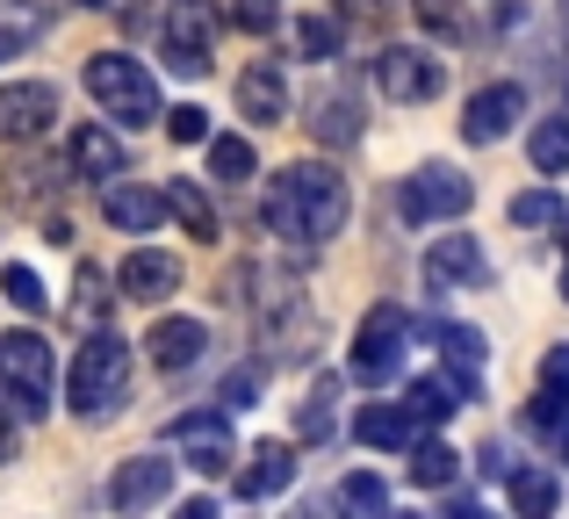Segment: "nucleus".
I'll list each match as a JSON object with an SVG mask.
<instances>
[{
    "label": "nucleus",
    "instance_id": "50",
    "mask_svg": "<svg viewBox=\"0 0 569 519\" xmlns=\"http://www.w3.org/2000/svg\"><path fill=\"white\" fill-rule=\"evenodd\" d=\"M562 296H569V275H562Z\"/></svg>",
    "mask_w": 569,
    "mask_h": 519
},
{
    "label": "nucleus",
    "instance_id": "24",
    "mask_svg": "<svg viewBox=\"0 0 569 519\" xmlns=\"http://www.w3.org/2000/svg\"><path fill=\"white\" fill-rule=\"evenodd\" d=\"M455 477H461V455L447 448V440H411V483H426V491H447Z\"/></svg>",
    "mask_w": 569,
    "mask_h": 519
},
{
    "label": "nucleus",
    "instance_id": "20",
    "mask_svg": "<svg viewBox=\"0 0 569 519\" xmlns=\"http://www.w3.org/2000/svg\"><path fill=\"white\" fill-rule=\"evenodd\" d=\"M101 210H109L116 231H159V217H167V202H159V188H130V181H109L101 188Z\"/></svg>",
    "mask_w": 569,
    "mask_h": 519
},
{
    "label": "nucleus",
    "instance_id": "30",
    "mask_svg": "<svg viewBox=\"0 0 569 519\" xmlns=\"http://www.w3.org/2000/svg\"><path fill=\"white\" fill-rule=\"evenodd\" d=\"M527 152H533V173H569V116H548Z\"/></svg>",
    "mask_w": 569,
    "mask_h": 519
},
{
    "label": "nucleus",
    "instance_id": "3",
    "mask_svg": "<svg viewBox=\"0 0 569 519\" xmlns=\"http://www.w3.org/2000/svg\"><path fill=\"white\" fill-rule=\"evenodd\" d=\"M66 397H72V411H80V419H109V411H123V397H130V347L109 332V325H94V332H87V347L72 353Z\"/></svg>",
    "mask_w": 569,
    "mask_h": 519
},
{
    "label": "nucleus",
    "instance_id": "43",
    "mask_svg": "<svg viewBox=\"0 0 569 519\" xmlns=\"http://www.w3.org/2000/svg\"><path fill=\"white\" fill-rule=\"evenodd\" d=\"M173 519H217V506H209V498H188V506L173 512Z\"/></svg>",
    "mask_w": 569,
    "mask_h": 519
},
{
    "label": "nucleus",
    "instance_id": "15",
    "mask_svg": "<svg viewBox=\"0 0 569 519\" xmlns=\"http://www.w3.org/2000/svg\"><path fill=\"white\" fill-rule=\"evenodd\" d=\"M116 289L138 296V303H167V296H181V260L159 253V246H138V253L116 267Z\"/></svg>",
    "mask_w": 569,
    "mask_h": 519
},
{
    "label": "nucleus",
    "instance_id": "4",
    "mask_svg": "<svg viewBox=\"0 0 569 519\" xmlns=\"http://www.w3.org/2000/svg\"><path fill=\"white\" fill-rule=\"evenodd\" d=\"M159 58L173 80H202L217 58V8L209 0H167L159 8Z\"/></svg>",
    "mask_w": 569,
    "mask_h": 519
},
{
    "label": "nucleus",
    "instance_id": "23",
    "mask_svg": "<svg viewBox=\"0 0 569 519\" xmlns=\"http://www.w3.org/2000/svg\"><path fill=\"white\" fill-rule=\"evenodd\" d=\"M159 202H167V217H181L194 239H217V210H209V196L194 181H167V188H159Z\"/></svg>",
    "mask_w": 569,
    "mask_h": 519
},
{
    "label": "nucleus",
    "instance_id": "28",
    "mask_svg": "<svg viewBox=\"0 0 569 519\" xmlns=\"http://www.w3.org/2000/svg\"><path fill=\"white\" fill-rule=\"evenodd\" d=\"M332 405H339V376H325L296 411V440H332Z\"/></svg>",
    "mask_w": 569,
    "mask_h": 519
},
{
    "label": "nucleus",
    "instance_id": "26",
    "mask_svg": "<svg viewBox=\"0 0 569 519\" xmlns=\"http://www.w3.org/2000/svg\"><path fill=\"white\" fill-rule=\"evenodd\" d=\"M202 144H209V173H217L223 188L252 181V144H246V138H231V130H223V138H217V130H209Z\"/></svg>",
    "mask_w": 569,
    "mask_h": 519
},
{
    "label": "nucleus",
    "instance_id": "19",
    "mask_svg": "<svg viewBox=\"0 0 569 519\" xmlns=\"http://www.w3.org/2000/svg\"><path fill=\"white\" fill-rule=\"evenodd\" d=\"M58 188H66V173H58L51 159H22V167H8L0 196H8V210H22V217H43V210L58 202Z\"/></svg>",
    "mask_w": 569,
    "mask_h": 519
},
{
    "label": "nucleus",
    "instance_id": "40",
    "mask_svg": "<svg viewBox=\"0 0 569 519\" xmlns=\"http://www.w3.org/2000/svg\"><path fill=\"white\" fill-rule=\"evenodd\" d=\"M252 397H260V382H252L246 368H238V376L223 382V397H217V405H223V411H252Z\"/></svg>",
    "mask_w": 569,
    "mask_h": 519
},
{
    "label": "nucleus",
    "instance_id": "29",
    "mask_svg": "<svg viewBox=\"0 0 569 519\" xmlns=\"http://www.w3.org/2000/svg\"><path fill=\"white\" fill-rule=\"evenodd\" d=\"M339 512H347V519H382V512H389V491H382V477L353 469V477L339 483Z\"/></svg>",
    "mask_w": 569,
    "mask_h": 519
},
{
    "label": "nucleus",
    "instance_id": "45",
    "mask_svg": "<svg viewBox=\"0 0 569 519\" xmlns=\"http://www.w3.org/2000/svg\"><path fill=\"white\" fill-rule=\"evenodd\" d=\"M556 462H562V469H569V419H562V426H556Z\"/></svg>",
    "mask_w": 569,
    "mask_h": 519
},
{
    "label": "nucleus",
    "instance_id": "38",
    "mask_svg": "<svg viewBox=\"0 0 569 519\" xmlns=\"http://www.w3.org/2000/svg\"><path fill=\"white\" fill-rule=\"evenodd\" d=\"M418 8V22L432 29V37H461V14H455V0H411Z\"/></svg>",
    "mask_w": 569,
    "mask_h": 519
},
{
    "label": "nucleus",
    "instance_id": "13",
    "mask_svg": "<svg viewBox=\"0 0 569 519\" xmlns=\"http://www.w3.org/2000/svg\"><path fill=\"white\" fill-rule=\"evenodd\" d=\"M426 281L432 289H483L490 281V267H483V246L469 239V231H447V239H432L426 246Z\"/></svg>",
    "mask_w": 569,
    "mask_h": 519
},
{
    "label": "nucleus",
    "instance_id": "35",
    "mask_svg": "<svg viewBox=\"0 0 569 519\" xmlns=\"http://www.w3.org/2000/svg\"><path fill=\"white\" fill-rule=\"evenodd\" d=\"M512 224H562V196H548V188L512 196Z\"/></svg>",
    "mask_w": 569,
    "mask_h": 519
},
{
    "label": "nucleus",
    "instance_id": "17",
    "mask_svg": "<svg viewBox=\"0 0 569 519\" xmlns=\"http://www.w3.org/2000/svg\"><path fill=\"white\" fill-rule=\"evenodd\" d=\"M231 483H238V498H246V506L289 491V483H296V448H289V440H260V448H252V462L238 469Z\"/></svg>",
    "mask_w": 569,
    "mask_h": 519
},
{
    "label": "nucleus",
    "instance_id": "5",
    "mask_svg": "<svg viewBox=\"0 0 569 519\" xmlns=\"http://www.w3.org/2000/svg\"><path fill=\"white\" fill-rule=\"evenodd\" d=\"M51 347H43V332H0V390H8V405L22 411V419H43L51 411Z\"/></svg>",
    "mask_w": 569,
    "mask_h": 519
},
{
    "label": "nucleus",
    "instance_id": "18",
    "mask_svg": "<svg viewBox=\"0 0 569 519\" xmlns=\"http://www.w3.org/2000/svg\"><path fill=\"white\" fill-rule=\"evenodd\" d=\"M202 347H209V332L194 318H159L152 332H144V353H152V368H167V376L194 368V361H202Z\"/></svg>",
    "mask_w": 569,
    "mask_h": 519
},
{
    "label": "nucleus",
    "instance_id": "39",
    "mask_svg": "<svg viewBox=\"0 0 569 519\" xmlns=\"http://www.w3.org/2000/svg\"><path fill=\"white\" fill-rule=\"evenodd\" d=\"M476 469H483L490 483H505V477H512L519 462H512V448H505V440H483V455H476Z\"/></svg>",
    "mask_w": 569,
    "mask_h": 519
},
{
    "label": "nucleus",
    "instance_id": "21",
    "mask_svg": "<svg viewBox=\"0 0 569 519\" xmlns=\"http://www.w3.org/2000/svg\"><path fill=\"white\" fill-rule=\"evenodd\" d=\"M66 159H72V173H87V181H116V173H123V144H116L101 123H80V130H72Z\"/></svg>",
    "mask_w": 569,
    "mask_h": 519
},
{
    "label": "nucleus",
    "instance_id": "14",
    "mask_svg": "<svg viewBox=\"0 0 569 519\" xmlns=\"http://www.w3.org/2000/svg\"><path fill=\"white\" fill-rule=\"evenodd\" d=\"M238 116L260 130H274L281 116H289V80H281L274 58H252L246 72H238Z\"/></svg>",
    "mask_w": 569,
    "mask_h": 519
},
{
    "label": "nucleus",
    "instance_id": "49",
    "mask_svg": "<svg viewBox=\"0 0 569 519\" xmlns=\"http://www.w3.org/2000/svg\"><path fill=\"white\" fill-rule=\"evenodd\" d=\"M80 8H109V0H80Z\"/></svg>",
    "mask_w": 569,
    "mask_h": 519
},
{
    "label": "nucleus",
    "instance_id": "51",
    "mask_svg": "<svg viewBox=\"0 0 569 519\" xmlns=\"http://www.w3.org/2000/svg\"><path fill=\"white\" fill-rule=\"evenodd\" d=\"M0 58H8V51H0Z\"/></svg>",
    "mask_w": 569,
    "mask_h": 519
},
{
    "label": "nucleus",
    "instance_id": "10",
    "mask_svg": "<svg viewBox=\"0 0 569 519\" xmlns=\"http://www.w3.org/2000/svg\"><path fill=\"white\" fill-rule=\"evenodd\" d=\"M58 123V87L51 80H8L0 87V144H29Z\"/></svg>",
    "mask_w": 569,
    "mask_h": 519
},
{
    "label": "nucleus",
    "instance_id": "46",
    "mask_svg": "<svg viewBox=\"0 0 569 519\" xmlns=\"http://www.w3.org/2000/svg\"><path fill=\"white\" fill-rule=\"evenodd\" d=\"M0 462H14V433H8V426H0Z\"/></svg>",
    "mask_w": 569,
    "mask_h": 519
},
{
    "label": "nucleus",
    "instance_id": "32",
    "mask_svg": "<svg viewBox=\"0 0 569 519\" xmlns=\"http://www.w3.org/2000/svg\"><path fill=\"white\" fill-rule=\"evenodd\" d=\"M72 318H80L87 332H94V318L109 325V275H101V267H80V303H72Z\"/></svg>",
    "mask_w": 569,
    "mask_h": 519
},
{
    "label": "nucleus",
    "instance_id": "44",
    "mask_svg": "<svg viewBox=\"0 0 569 519\" xmlns=\"http://www.w3.org/2000/svg\"><path fill=\"white\" fill-rule=\"evenodd\" d=\"M447 519H498V512H490V506H455Z\"/></svg>",
    "mask_w": 569,
    "mask_h": 519
},
{
    "label": "nucleus",
    "instance_id": "47",
    "mask_svg": "<svg viewBox=\"0 0 569 519\" xmlns=\"http://www.w3.org/2000/svg\"><path fill=\"white\" fill-rule=\"evenodd\" d=\"M562 253H569V217H562Z\"/></svg>",
    "mask_w": 569,
    "mask_h": 519
},
{
    "label": "nucleus",
    "instance_id": "22",
    "mask_svg": "<svg viewBox=\"0 0 569 519\" xmlns=\"http://www.w3.org/2000/svg\"><path fill=\"white\" fill-rule=\"evenodd\" d=\"M353 433H361V448H411L418 419H411V405H361Z\"/></svg>",
    "mask_w": 569,
    "mask_h": 519
},
{
    "label": "nucleus",
    "instance_id": "16",
    "mask_svg": "<svg viewBox=\"0 0 569 519\" xmlns=\"http://www.w3.org/2000/svg\"><path fill=\"white\" fill-rule=\"evenodd\" d=\"M476 397V368H440V376H418L411 390H403V405H411V419H455L461 405Z\"/></svg>",
    "mask_w": 569,
    "mask_h": 519
},
{
    "label": "nucleus",
    "instance_id": "31",
    "mask_svg": "<svg viewBox=\"0 0 569 519\" xmlns=\"http://www.w3.org/2000/svg\"><path fill=\"white\" fill-rule=\"evenodd\" d=\"M0 289H8V303L22 310V318H43V303H51V289L37 281V267H0Z\"/></svg>",
    "mask_w": 569,
    "mask_h": 519
},
{
    "label": "nucleus",
    "instance_id": "37",
    "mask_svg": "<svg viewBox=\"0 0 569 519\" xmlns=\"http://www.w3.org/2000/svg\"><path fill=\"white\" fill-rule=\"evenodd\" d=\"M231 22L246 37H267V29H281V0H231Z\"/></svg>",
    "mask_w": 569,
    "mask_h": 519
},
{
    "label": "nucleus",
    "instance_id": "9",
    "mask_svg": "<svg viewBox=\"0 0 569 519\" xmlns=\"http://www.w3.org/2000/svg\"><path fill=\"white\" fill-rule=\"evenodd\" d=\"M167 448H181L188 469H202V477H223V469L238 462V440H231V426H223V411H188V419H173Z\"/></svg>",
    "mask_w": 569,
    "mask_h": 519
},
{
    "label": "nucleus",
    "instance_id": "7",
    "mask_svg": "<svg viewBox=\"0 0 569 519\" xmlns=\"http://www.w3.org/2000/svg\"><path fill=\"white\" fill-rule=\"evenodd\" d=\"M469 202H476V188H469V173H455V167H418V173H403V188H397L403 224H447V217H461Z\"/></svg>",
    "mask_w": 569,
    "mask_h": 519
},
{
    "label": "nucleus",
    "instance_id": "34",
    "mask_svg": "<svg viewBox=\"0 0 569 519\" xmlns=\"http://www.w3.org/2000/svg\"><path fill=\"white\" fill-rule=\"evenodd\" d=\"M296 51H303V58H332V51H339V22L303 14V22H296Z\"/></svg>",
    "mask_w": 569,
    "mask_h": 519
},
{
    "label": "nucleus",
    "instance_id": "6",
    "mask_svg": "<svg viewBox=\"0 0 569 519\" xmlns=\"http://www.w3.org/2000/svg\"><path fill=\"white\" fill-rule=\"evenodd\" d=\"M403 353H411V318H403L397 303H376L361 318V332H353V361L347 376L353 382H389L403 368Z\"/></svg>",
    "mask_w": 569,
    "mask_h": 519
},
{
    "label": "nucleus",
    "instance_id": "11",
    "mask_svg": "<svg viewBox=\"0 0 569 519\" xmlns=\"http://www.w3.org/2000/svg\"><path fill=\"white\" fill-rule=\"evenodd\" d=\"M519 116H527V87L519 80H490V87H476L469 109H461V138L469 144H498Z\"/></svg>",
    "mask_w": 569,
    "mask_h": 519
},
{
    "label": "nucleus",
    "instance_id": "48",
    "mask_svg": "<svg viewBox=\"0 0 569 519\" xmlns=\"http://www.w3.org/2000/svg\"><path fill=\"white\" fill-rule=\"evenodd\" d=\"M382 519H418V512H382Z\"/></svg>",
    "mask_w": 569,
    "mask_h": 519
},
{
    "label": "nucleus",
    "instance_id": "27",
    "mask_svg": "<svg viewBox=\"0 0 569 519\" xmlns=\"http://www.w3.org/2000/svg\"><path fill=\"white\" fill-rule=\"evenodd\" d=\"M310 130H318V144H353L361 138V109H353L347 94H325L318 116H310Z\"/></svg>",
    "mask_w": 569,
    "mask_h": 519
},
{
    "label": "nucleus",
    "instance_id": "41",
    "mask_svg": "<svg viewBox=\"0 0 569 519\" xmlns=\"http://www.w3.org/2000/svg\"><path fill=\"white\" fill-rule=\"evenodd\" d=\"M541 390H556V397H569V347H556L541 361Z\"/></svg>",
    "mask_w": 569,
    "mask_h": 519
},
{
    "label": "nucleus",
    "instance_id": "8",
    "mask_svg": "<svg viewBox=\"0 0 569 519\" xmlns=\"http://www.w3.org/2000/svg\"><path fill=\"white\" fill-rule=\"evenodd\" d=\"M376 87L389 101H403V109H418V101H432L447 87V58H432L426 43H382L376 51Z\"/></svg>",
    "mask_w": 569,
    "mask_h": 519
},
{
    "label": "nucleus",
    "instance_id": "25",
    "mask_svg": "<svg viewBox=\"0 0 569 519\" xmlns=\"http://www.w3.org/2000/svg\"><path fill=\"white\" fill-rule=\"evenodd\" d=\"M512 506H519V519H548L556 512V469H512Z\"/></svg>",
    "mask_w": 569,
    "mask_h": 519
},
{
    "label": "nucleus",
    "instance_id": "12",
    "mask_svg": "<svg viewBox=\"0 0 569 519\" xmlns=\"http://www.w3.org/2000/svg\"><path fill=\"white\" fill-rule=\"evenodd\" d=\"M167 491H173V462H159V455H130V462H116V477H109V506L123 519L152 512Z\"/></svg>",
    "mask_w": 569,
    "mask_h": 519
},
{
    "label": "nucleus",
    "instance_id": "42",
    "mask_svg": "<svg viewBox=\"0 0 569 519\" xmlns=\"http://www.w3.org/2000/svg\"><path fill=\"white\" fill-rule=\"evenodd\" d=\"M339 8H347L353 22H376V14H389V0H339Z\"/></svg>",
    "mask_w": 569,
    "mask_h": 519
},
{
    "label": "nucleus",
    "instance_id": "1",
    "mask_svg": "<svg viewBox=\"0 0 569 519\" xmlns=\"http://www.w3.org/2000/svg\"><path fill=\"white\" fill-rule=\"evenodd\" d=\"M260 224L274 231V239L303 246V253L325 246V239H339V224H347V173L318 167V159L281 167L274 188H267V202H260Z\"/></svg>",
    "mask_w": 569,
    "mask_h": 519
},
{
    "label": "nucleus",
    "instance_id": "33",
    "mask_svg": "<svg viewBox=\"0 0 569 519\" xmlns=\"http://www.w3.org/2000/svg\"><path fill=\"white\" fill-rule=\"evenodd\" d=\"M440 347H447V361L455 368H483V332H476V325H440Z\"/></svg>",
    "mask_w": 569,
    "mask_h": 519
},
{
    "label": "nucleus",
    "instance_id": "36",
    "mask_svg": "<svg viewBox=\"0 0 569 519\" xmlns=\"http://www.w3.org/2000/svg\"><path fill=\"white\" fill-rule=\"evenodd\" d=\"M167 116V138L173 144H202L209 138V109H194V101H181V109H159Z\"/></svg>",
    "mask_w": 569,
    "mask_h": 519
},
{
    "label": "nucleus",
    "instance_id": "2",
    "mask_svg": "<svg viewBox=\"0 0 569 519\" xmlns=\"http://www.w3.org/2000/svg\"><path fill=\"white\" fill-rule=\"evenodd\" d=\"M80 80H87V94H94V109L109 116V123H123V130L159 123V80L130 51H94L80 66Z\"/></svg>",
    "mask_w": 569,
    "mask_h": 519
}]
</instances>
